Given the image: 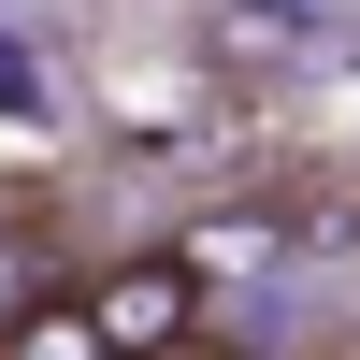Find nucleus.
<instances>
[{
  "label": "nucleus",
  "mask_w": 360,
  "mask_h": 360,
  "mask_svg": "<svg viewBox=\"0 0 360 360\" xmlns=\"http://www.w3.org/2000/svg\"><path fill=\"white\" fill-rule=\"evenodd\" d=\"M303 245H317L303 188H217V202H188V231H173V259L202 274V303H217V288H274V274H303Z\"/></svg>",
  "instance_id": "obj_1"
},
{
  "label": "nucleus",
  "mask_w": 360,
  "mask_h": 360,
  "mask_svg": "<svg viewBox=\"0 0 360 360\" xmlns=\"http://www.w3.org/2000/svg\"><path fill=\"white\" fill-rule=\"evenodd\" d=\"M332 44H346V0H188V58L217 86H288Z\"/></svg>",
  "instance_id": "obj_2"
},
{
  "label": "nucleus",
  "mask_w": 360,
  "mask_h": 360,
  "mask_svg": "<svg viewBox=\"0 0 360 360\" xmlns=\"http://www.w3.org/2000/svg\"><path fill=\"white\" fill-rule=\"evenodd\" d=\"M86 317H101L115 360H159V346H188L217 303H202V274H188L173 245H130V259H101V274H86Z\"/></svg>",
  "instance_id": "obj_3"
},
{
  "label": "nucleus",
  "mask_w": 360,
  "mask_h": 360,
  "mask_svg": "<svg viewBox=\"0 0 360 360\" xmlns=\"http://www.w3.org/2000/svg\"><path fill=\"white\" fill-rule=\"evenodd\" d=\"M86 274H58V245H44V217H29V202H0V346L29 332V317L44 303H72Z\"/></svg>",
  "instance_id": "obj_4"
},
{
  "label": "nucleus",
  "mask_w": 360,
  "mask_h": 360,
  "mask_svg": "<svg viewBox=\"0 0 360 360\" xmlns=\"http://www.w3.org/2000/svg\"><path fill=\"white\" fill-rule=\"evenodd\" d=\"M0 360H115V346H101V317H86V288H72V303H44Z\"/></svg>",
  "instance_id": "obj_5"
},
{
  "label": "nucleus",
  "mask_w": 360,
  "mask_h": 360,
  "mask_svg": "<svg viewBox=\"0 0 360 360\" xmlns=\"http://www.w3.org/2000/svg\"><path fill=\"white\" fill-rule=\"evenodd\" d=\"M159 360H245V346H231V332H188V346H159Z\"/></svg>",
  "instance_id": "obj_6"
}]
</instances>
